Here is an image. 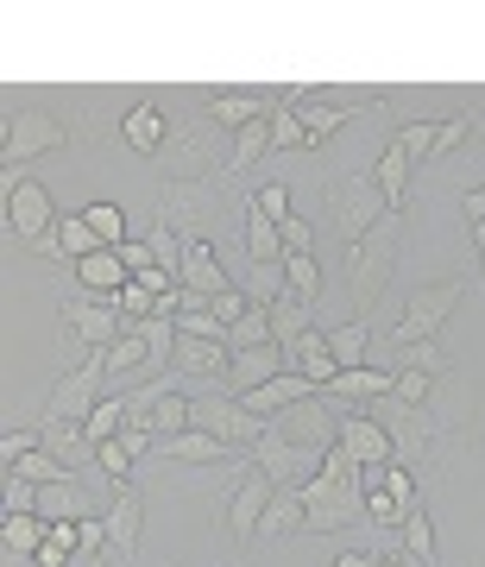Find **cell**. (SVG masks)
Returning <instances> with one entry per match:
<instances>
[{"label": "cell", "mask_w": 485, "mask_h": 567, "mask_svg": "<svg viewBox=\"0 0 485 567\" xmlns=\"http://www.w3.org/2000/svg\"><path fill=\"white\" fill-rule=\"evenodd\" d=\"M322 461H328V447L290 442V435H278L271 423H265V435L252 442V466H259L271 486H309V480L322 473Z\"/></svg>", "instance_id": "cell-10"}, {"label": "cell", "mask_w": 485, "mask_h": 567, "mask_svg": "<svg viewBox=\"0 0 485 567\" xmlns=\"http://www.w3.org/2000/svg\"><path fill=\"white\" fill-rule=\"evenodd\" d=\"M44 536H51V517H39V511H20V517L0 524V548L7 555H39Z\"/></svg>", "instance_id": "cell-27"}, {"label": "cell", "mask_w": 485, "mask_h": 567, "mask_svg": "<svg viewBox=\"0 0 485 567\" xmlns=\"http://www.w3.org/2000/svg\"><path fill=\"white\" fill-rule=\"evenodd\" d=\"M121 140H126V152H140V158H158L164 140H171V114H158L152 102L126 107V114H121Z\"/></svg>", "instance_id": "cell-21"}, {"label": "cell", "mask_w": 485, "mask_h": 567, "mask_svg": "<svg viewBox=\"0 0 485 567\" xmlns=\"http://www.w3.org/2000/svg\"><path fill=\"white\" fill-rule=\"evenodd\" d=\"M341 447H347L360 466L398 461V442H391V429H384L372 410H347V404H341Z\"/></svg>", "instance_id": "cell-15"}, {"label": "cell", "mask_w": 485, "mask_h": 567, "mask_svg": "<svg viewBox=\"0 0 485 567\" xmlns=\"http://www.w3.org/2000/svg\"><path fill=\"white\" fill-rule=\"evenodd\" d=\"M461 297H466V278H435V284H423V290H410L404 316H398V328H391V347L435 341V334H442V322L461 309Z\"/></svg>", "instance_id": "cell-7"}, {"label": "cell", "mask_w": 485, "mask_h": 567, "mask_svg": "<svg viewBox=\"0 0 485 567\" xmlns=\"http://www.w3.org/2000/svg\"><path fill=\"white\" fill-rule=\"evenodd\" d=\"M208 215H221V183H164L158 189V227H171L177 240H203Z\"/></svg>", "instance_id": "cell-9"}, {"label": "cell", "mask_w": 485, "mask_h": 567, "mask_svg": "<svg viewBox=\"0 0 485 567\" xmlns=\"http://www.w3.org/2000/svg\"><path fill=\"white\" fill-rule=\"evenodd\" d=\"M303 505H309V536H334V529H360L372 524L365 517V486H360V461L347 454L341 442L328 447L322 473L303 486Z\"/></svg>", "instance_id": "cell-2"}, {"label": "cell", "mask_w": 485, "mask_h": 567, "mask_svg": "<svg viewBox=\"0 0 485 567\" xmlns=\"http://www.w3.org/2000/svg\"><path fill=\"white\" fill-rule=\"evenodd\" d=\"M391 372H429V379H447L454 360L442 353V341H416V347H391Z\"/></svg>", "instance_id": "cell-29"}, {"label": "cell", "mask_w": 485, "mask_h": 567, "mask_svg": "<svg viewBox=\"0 0 485 567\" xmlns=\"http://www.w3.org/2000/svg\"><path fill=\"white\" fill-rule=\"evenodd\" d=\"M391 391H398V372H391V365H353V372H341V379L328 385V398L347 404V410H372V404H384Z\"/></svg>", "instance_id": "cell-17"}, {"label": "cell", "mask_w": 485, "mask_h": 567, "mask_svg": "<svg viewBox=\"0 0 485 567\" xmlns=\"http://www.w3.org/2000/svg\"><path fill=\"white\" fill-rule=\"evenodd\" d=\"M158 158H171V183H208L215 171L234 164V133H227L208 107L171 114V140H164Z\"/></svg>", "instance_id": "cell-3"}, {"label": "cell", "mask_w": 485, "mask_h": 567, "mask_svg": "<svg viewBox=\"0 0 485 567\" xmlns=\"http://www.w3.org/2000/svg\"><path fill=\"white\" fill-rule=\"evenodd\" d=\"M297 121H303V133H309V152H316V145H322L328 133H341V126L353 121V114H347V107H328V102H316V95H309V102L297 107Z\"/></svg>", "instance_id": "cell-34"}, {"label": "cell", "mask_w": 485, "mask_h": 567, "mask_svg": "<svg viewBox=\"0 0 485 567\" xmlns=\"http://www.w3.org/2000/svg\"><path fill=\"white\" fill-rule=\"evenodd\" d=\"M398 246H404V215H384L360 246L341 252V316L347 322L372 316V303L384 297V284L398 271Z\"/></svg>", "instance_id": "cell-1"}, {"label": "cell", "mask_w": 485, "mask_h": 567, "mask_svg": "<svg viewBox=\"0 0 485 567\" xmlns=\"http://www.w3.org/2000/svg\"><path fill=\"white\" fill-rule=\"evenodd\" d=\"M461 208H466V227H479V221H485V183H473V189H466V203H461Z\"/></svg>", "instance_id": "cell-49"}, {"label": "cell", "mask_w": 485, "mask_h": 567, "mask_svg": "<svg viewBox=\"0 0 485 567\" xmlns=\"http://www.w3.org/2000/svg\"><path fill=\"white\" fill-rule=\"evenodd\" d=\"M384 215H398V208L384 203V189L372 171H334L328 177V227H334L341 246H360Z\"/></svg>", "instance_id": "cell-4"}, {"label": "cell", "mask_w": 485, "mask_h": 567, "mask_svg": "<svg viewBox=\"0 0 485 567\" xmlns=\"http://www.w3.org/2000/svg\"><path fill=\"white\" fill-rule=\"evenodd\" d=\"M32 447H44L39 423H32V429H7V435H0V461L13 466V461H20V454H32Z\"/></svg>", "instance_id": "cell-43"}, {"label": "cell", "mask_w": 485, "mask_h": 567, "mask_svg": "<svg viewBox=\"0 0 485 567\" xmlns=\"http://www.w3.org/2000/svg\"><path fill=\"white\" fill-rule=\"evenodd\" d=\"M435 126H442V121H410L404 133H398V145H404L410 158H423V164H429V145H435Z\"/></svg>", "instance_id": "cell-44"}, {"label": "cell", "mask_w": 485, "mask_h": 567, "mask_svg": "<svg viewBox=\"0 0 485 567\" xmlns=\"http://www.w3.org/2000/svg\"><path fill=\"white\" fill-rule=\"evenodd\" d=\"M102 398H114L107 391V360L102 353H82L70 372H63L58 385H51V398H44V410H39V423L44 429H82L89 416H95V404Z\"/></svg>", "instance_id": "cell-5"}, {"label": "cell", "mask_w": 485, "mask_h": 567, "mask_svg": "<svg viewBox=\"0 0 485 567\" xmlns=\"http://www.w3.org/2000/svg\"><path fill=\"white\" fill-rule=\"evenodd\" d=\"M189 429H203L227 447H252L265 435V416H252L234 391H208V398H189Z\"/></svg>", "instance_id": "cell-11"}, {"label": "cell", "mask_w": 485, "mask_h": 567, "mask_svg": "<svg viewBox=\"0 0 485 567\" xmlns=\"http://www.w3.org/2000/svg\"><path fill=\"white\" fill-rule=\"evenodd\" d=\"M133 466H140V454H133L126 442H102V447H95V473L107 480V492H121L126 480H133Z\"/></svg>", "instance_id": "cell-36"}, {"label": "cell", "mask_w": 485, "mask_h": 567, "mask_svg": "<svg viewBox=\"0 0 485 567\" xmlns=\"http://www.w3.org/2000/svg\"><path fill=\"white\" fill-rule=\"evenodd\" d=\"M183 379H221L227 385V365H234V347L227 341H196V334H177V353H171Z\"/></svg>", "instance_id": "cell-19"}, {"label": "cell", "mask_w": 485, "mask_h": 567, "mask_svg": "<svg viewBox=\"0 0 485 567\" xmlns=\"http://www.w3.org/2000/svg\"><path fill=\"white\" fill-rule=\"evenodd\" d=\"M63 322H70V334L89 353H107L114 341H126V322H121V309H114V297H70L63 303Z\"/></svg>", "instance_id": "cell-12"}, {"label": "cell", "mask_w": 485, "mask_h": 567, "mask_svg": "<svg viewBox=\"0 0 485 567\" xmlns=\"http://www.w3.org/2000/svg\"><path fill=\"white\" fill-rule=\"evenodd\" d=\"M164 461H177V466H208V461H227L234 447L215 442V435H203V429H183V435H171V442H158Z\"/></svg>", "instance_id": "cell-25"}, {"label": "cell", "mask_w": 485, "mask_h": 567, "mask_svg": "<svg viewBox=\"0 0 485 567\" xmlns=\"http://www.w3.org/2000/svg\"><path fill=\"white\" fill-rule=\"evenodd\" d=\"M271 498H278V486H271L259 466L246 461L240 486H234V505H227V529H234L240 543H252V536H259V524H265V511H271Z\"/></svg>", "instance_id": "cell-14"}, {"label": "cell", "mask_w": 485, "mask_h": 567, "mask_svg": "<svg viewBox=\"0 0 485 567\" xmlns=\"http://www.w3.org/2000/svg\"><path fill=\"white\" fill-rule=\"evenodd\" d=\"M278 372H290V353H283L278 341H271V347H252V353H234V365H227V385H221V391H234V398H246V391L271 385Z\"/></svg>", "instance_id": "cell-18"}, {"label": "cell", "mask_w": 485, "mask_h": 567, "mask_svg": "<svg viewBox=\"0 0 485 567\" xmlns=\"http://www.w3.org/2000/svg\"><path fill=\"white\" fill-rule=\"evenodd\" d=\"M278 234H283V259H309V252H316V227H309L303 215L278 221Z\"/></svg>", "instance_id": "cell-40"}, {"label": "cell", "mask_w": 485, "mask_h": 567, "mask_svg": "<svg viewBox=\"0 0 485 567\" xmlns=\"http://www.w3.org/2000/svg\"><path fill=\"white\" fill-rule=\"evenodd\" d=\"M410 164H416V158H410V152H404V145H398V140L384 145V152H379V164H372V177H379V189H384V203L398 208V215H404V189H410Z\"/></svg>", "instance_id": "cell-26"}, {"label": "cell", "mask_w": 485, "mask_h": 567, "mask_svg": "<svg viewBox=\"0 0 485 567\" xmlns=\"http://www.w3.org/2000/svg\"><path fill=\"white\" fill-rule=\"evenodd\" d=\"M271 95H259V89H221V95H208V114L227 126V133H240V126H252V121H265L271 114Z\"/></svg>", "instance_id": "cell-22"}, {"label": "cell", "mask_w": 485, "mask_h": 567, "mask_svg": "<svg viewBox=\"0 0 485 567\" xmlns=\"http://www.w3.org/2000/svg\"><path fill=\"white\" fill-rule=\"evenodd\" d=\"M20 511H39V486L20 480V473H7V517H20Z\"/></svg>", "instance_id": "cell-46"}, {"label": "cell", "mask_w": 485, "mask_h": 567, "mask_svg": "<svg viewBox=\"0 0 485 567\" xmlns=\"http://www.w3.org/2000/svg\"><path fill=\"white\" fill-rule=\"evenodd\" d=\"M265 316H271V334H278V347L303 341L309 328H316V309H309V303H297V297H278V303L265 309Z\"/></svg>", "instance_id": "cell-31"}, {"label": "cell", "mask_w": 485, "mask_h": 567, "mask_svg": "<svg viewBox=\"0 0 485 567\" xmlns=\"http://www.w3.org/2000/svg\"><path fill=\"white\" fill-rule=\"evenodd\" d=\"M473 133H479V114H454V121H442L435 126V145H429V164H447Z\"/></svg>", "instance_id": "cell-35"}, {"label": "cell", "mask_w": 485, "mask_h": 567, "mask_svg": "<svg viewBox=\"0 0 485 567\" xmlns=\"http://www.w3.org/2000/svg\"><path fill=\"white\" fill-rule=\"evenodd\" d=\"M283 353H290V372H303L309 385H322V391H328L334 379H341V360H334V347H328L322 328H309L303 341H290Z\"/></svg>", "instance_id": "cell-20"}, {"label": "cell", "mask_w": 485, "mask_h": 567, "mask_svg": "<svg viewBox=\"0 0 485 567\" xmlns=\"http://www.w3.org/2000/svg\"><path fill=\"white\" fill-rule=\"evenodd\" d=\"M252 208H259V215H271V221H290V189H283L278 177L259 183V189H252Z\"/></svg>", "instance_id": "cell-42"}, {"label": "cell", "mask_w": 485, "mask_h": 567, "mask_svg": "<svg viewBox=\"0 0 485 567\" xmlns=\"http://www.w3.org/2000/svg\"><path fill=\"white\" fill-rule=\"evenodd\" d=\"M435 385H442V379H429V372H398V391H391V398L410 404V410H423L429 398H435Z\"/></svg>", "instance_id": "cell-41"}, {"label": "cell", "mask_w": 485, "mask_h": 567, "mask_svg": "<svg viewBox=\"0 0 485 567\" xmlns=\"http://www.w3.org/2000/svg\"><path fill=\"white\" fill-rule=\"evenodd\" d=\"M328 567H398V548H391V555H360V548H347V555H334Z\"/></svg>", "instance_id": "cell-48"}, {"label": "cell", "mask_w": 485, "mask_h": 567, "mask_svg": "<svg viewBox=\"0 0 485 567\" xmlns=\"http://www.w3.org/2000/svg\"><path fill=\"white\" fill-rule=\"evenodd\" d=\"M265 152H271V114L234 133V164H227V177H240V171H252V164H259Z\"/></svg>", "instance_id": "cell-32"}, {"label": "cell", "mask_w": 485, "mask_h": 567, "mask_svg": "<svg viewBox=\"0 0 485 567\" xmlns=\"http://www.w3.org/2000/svg\"><path fill=\"white\" fill-rule=\"evenodd\" d=\"M102 524H107V555H114V567H126L133 555H140V536H145V498L133 486L107 492Z\"/></svg>", "instance_id": "cell-13"}, {"label": "cell", "mask_w": 485, "mask_h": 567, "mask_svg": "<svg viewBox=\"0 0 485 567\" xmlns=\"http://www.w3.org/2000/svg\"><path fill=\"white\" fill-rule=\"evenodd\" d=\"M0 208H7V234L20 246H32V252H44L63 221L58 208H51V196H44V183L20 177V171H0Z\"/></svg>", "instance_id": "cell-6"}, {"label": "cell", "mask_w": 485, "mask_h": 567, "mask_svg": "<svg viewBox=\"0 0 485 567\" xmlns=\"http://www.w3.org/2000/svg\"><path fill=\"white\" fill-rule=\"evenodd\" d=\"M76 284L89 290V297H114V290H126L133 278H126L121 252H107V246H102V252H89V259L76 265Z\"/></svg>", "instance_id": "cell-24"}, {"label": "cell", "mask_w": 485, "mask_h": 567, "mask_svg": "<svg viewBox=\"0 0 485 567\" xmlns=\"http://www.w3.org/2000/svg\"><path fill=\"white\" fill-rule=\"evenodd\" d=\"M297 529H309L303 486H278V498H271V511H265V524H259V543H278V536H297Z\"/></svg>", "instance_id": "cell-23"}, {"label": "cell", "mask_w": 485, "mask_h": 567, "mask_svg": "<svg viewBox=\"0 0 485 567\" xmlns=\"http://www.w3.org/2000/svg\"><path fill=\"white\" fill-rule=\"evenodd\" d=\"M283 278H290V297L309 309H322V259L309 252V259H283Z\"/></svg>", "instance_id": "cell-33"}, {"label": "cell", "mask_w": 485, "mask_h": 567, "mask_svg": "<svg viewBox=\"0 0 485 567\" xmlns=\"http://www.w3.org/2000/svg\"><path fill=\"white\" fill-rule=\"evenodd\" d=\"M278 341V334H271V316H265V309H252V316H240V322L227 328V347H234V353H252V347H271Z\"/></svg>", "instance_id": "cell-37"}, {"label": "cell", "mask_w": 485, "mask_h": 567, "mask_svg": "<svg viewBox=\"0 0 485 567\" xmlns=\"http://www.w3.org/2000/svg\"><path fill=\"white\" fill-rule=\"evenodd\" d=\"M246 252H252L259 265H278V259H283L278 221H271V215H259V208H252V196H246Z\"/></svg>", "instance_id": "cell-28"}, {"label": "cell", "mask_w": 485, "mask_h": 567, "mask_svg": "<svg viewBox=\"0 0 485 567\" xmlns=\"http://www.w3.org/2000/svg\"><path fill=\"white\" fill-rule=\"evenodd\" d=\"M208 309L221 316V328H234V322H240V316H252V309H259V303H252L246 290H221V297H215V303H208Z\"/></svg>", "instance_id": "cell-45"}, {"label": "cell", "mask_w": 485, "mask_h": 567, "mask_svg": "<svg viewBox=\"0 0 485 567\" xmlns=\"http://www.w3.org/2000/svg\"><path fill=\"white\" fill-rule=\"evenodd\" d=\"M145 429H152L158 442H171V435H183V429H189V398H183V391H171V398H164V404L152 410V416H145Z\"/></svg>", "instance_id": "cell-38"}, {"label": "cell", "mask_w": 485, "mask_h": 567, "mask_svg": "<svg viewBox=\"0 0 485 567\" xmlns=\"http://www.w3.org/2000/svg\"><path fill=\"white\" fill-rule=\"evenodd\" d=\"M183 290H189V297H203V303H215L221 290H234V271L221 265V246L183 240Z\"/></svg>", "instance_id": "cell-16"}, {"label": "cell", "mask_w": 485, "mask_h": 567, "mask_svg": "<svg viewBox=\"0 0 485 567\" xmlns=\"http://www.w3.org/2000/svg\"><path fill=\"white\" fill-rule=\"evenodd\" d=\"M328 347H334L341 372H353V365H372V328H365V322H341V328H328Z\"/></svg>", "instance_id": "cell-30"}, {"label": "cell", "mask_w": 485, "mask_h": 567, "mask_svg": "<svg viewBox=\"0 0 485 567\" xmlns=\"http://www.w3.org/2000/svg\"><path fill=\"white\" fill-rule=\"evenodd\" d=\"M82 215H89V227H95V240H102L107 252H121V246H126V215L114 203H89Z\"/></svg>", "instance_id": "cell-39"}, {"label": "cell", "mask_w": 485, "mask_h": 567, "mask_svg": "<svg viewBox=\"0 0 485 567\" xmlns=\"http://www.w3.org/2000/svg\"><path fill=\"white\" fill-rule=\"evenodd\" d=\"M121 265H126V278H140V271L158 265V252H152V240H126L121 246Z\"/></svg>", "instance_id": "cell-47"}, {"label": "cell", "mask_w": 485, "mask_h": 567, "mask_svg": "<svg viewBox=\"0 0 485 567\" xmlns=\"http://www.w3.org/2000/svg\"><path fill=\"white\" fill-rule=\"evenodd\" d=\"M58 145H70V121L39 114V107H20V114H7V145H0V164L25 177V164L44 158V152H58Z\"/></svg>", "instance_id": "cell-8"}]
</instances>
